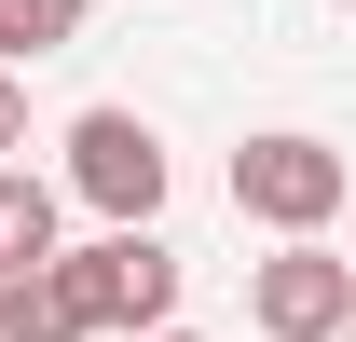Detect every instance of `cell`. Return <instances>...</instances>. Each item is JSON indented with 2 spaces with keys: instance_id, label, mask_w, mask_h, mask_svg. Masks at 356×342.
Wrapping results in <instances>:
<instances>
[{
  "instance_id": "obj_2",
  "label": "cell",
  "mask_w": 356,
  "mask_h": 342,
  "mask_svg": "<svg viewBox=\"0 0 356 342\" xmlns=\"http://www.w3.org/2000/svg\"><path fill=\"white\" fill-rule=\"evenodd\" d=\"M247 315H261L274 342H343V315H356V260L315 247V233H288V247L247 274Z\"/></svg>"
},
{
  "instance_id": "obj_6",
  "label": "cell",
  "mask_w": 356,
  "mask_h": 342,
  "mask_svg": "<svg viewBox=\"0 0 356 342\" xmlns=\"http://www.w3.org/2000/svg\"><path fill=\"white\" fill-rule=\"evenodd\" d=\"M28 260H55V178L0 165V274H28Z\"/></svg>"
},
{
  "instance_id": "obj_7",
  "label": "cell",
  "mask_w": 356,
  "mask_h": 342,
  "mask_svg": "<svg viewBox=\"0 0 356 342\" xmlns=\"http://www.w3.org/2000/svg\"><path fill=\"white\" fill-rule=\"evenodd\" d=\"M83 42V0H0V69H28V55H69Z\"/></svg>"
},
{
  "instance_id": "obj_10",
  "label": "cell",
  "mask_w": 356,
  "mask_h": 342,
  "mask_svg": "<svg viewBox=\"0 0 356 342\" xmlns=\"http://www.w3.org/2000/svg\"><path fill=\"white\" fill-rule=\"evenodd\" d=\"M343 342H356V315H343Z\"/></svg>"
},
{
  "instance_id": "obj_9",
  "label": "cell",
  "mask_w": 356,
  "mask_h": 342,
  "mask_svg": "<svg viewBox=\"0 0 356 342\" xmlns=\"http://www.w3.org/2000/svg\"><path fill=\"white\" fill-rule=\"evenodd\" d=\"M137 342H192V329H137Z\"/></svg>"
},
{
  "instance_id": "obj_5",
  "label": "cell",
  "mask_w": 356,
  "mask_h": 342,
  "mask_svg": "<svg viewBox=\"0 0 356 342\" xmlns=\"http://www.w3.org/2000/svg\"><path fill=\"white\" fill-rule=\"evenodd\" d=\"M0 342H96L55 260H28V274H0Z\"/></svg>"
},
{
  "instance_id": "obj_8",
  "label": "cell",
  "mask_w": 356,
  "mask_h": 342,
  "mask_svg": "<svg viewBox=\"0 0 356 342\" xmlns=\"http://www.w3.org/2000/svg\"><path fill=\"white\" fill-rule=\"evenodd\" d=\"M28 151V96H14V69H0V165Z\"/></svg>"
},
{
  "instance_id": "obj_1",
  "label": "cell",
  "mask_w": 356,
  "mask_h": 342,
  "mask_svg": "<svg viewBox=\"0 0 356 342\" xmlns=\"http://www.w3.org/2000/svg\"><path fill=\"white\" fill-rule=\"evenodd\" d=\"M69 301H83V329H165L178 315V247H151V219H110L96 247L55 260Z\"/></svg>"
},
{
  "instance_id": "obj_3",
  "label": "cell",
  "mask_w": 356,
  "mask_h": 342,
  "mask_svg": "<svg viewBox=\"0 0 356 342\" xmlns=\"http://www.w3.org/2000/svg\"><path fill=\"white\" fill-rule=\"evenodd\" d=\"M233 206L261 219V233H315V219L343 206V151L329 137H247L233 151Z\"/></svg>"
},
{
  "instance_id": "obj_4",
  "label": "cell",
  "mask_w": 356,
  "mask_h": 342,
  "mask_svg": "<svg viewBox=\"0 0 356 342\" xmlns=\"http://www.w3.org/2000/svg\"><path fill=\"white\" fill-rule=\"evenodd\" d=\"M69 192H83L96 219H151L165 206V137L137 124V110H83V124H69Z\"/></svg>"
}]
</instances>
